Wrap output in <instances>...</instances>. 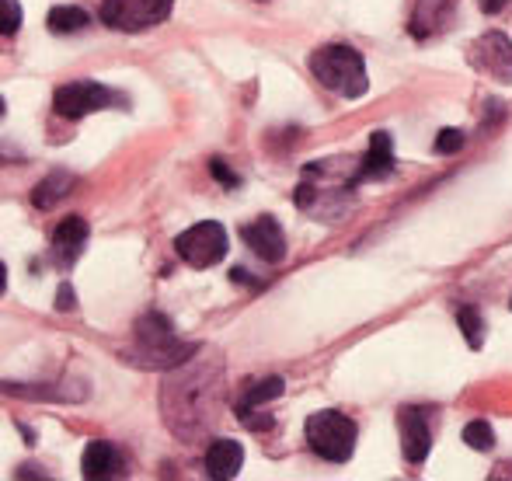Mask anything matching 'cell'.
<instances>
[{
  "instance_id": "1",
  "label": "cell",
  "mask_w": 512,
  "mask_h": 481,
  "mask_svg": "<svg viewBox=\"0 0 512 481\" xmlns=\"http://www.w3.org/2000/svg\"><path fill=\"white\" fill-rule=\"evenodd\" d=\"M133 342L136 349L129 353V363L143 366V370H171V366H182L196 356V346L178 339L171 321L161 318V314H147V318L136 321Z\"/></svg>"
},
{
  "instance_id": "2",
  "label": "cell",
  "mask_w": 512,
  "mask_h": 481,
  "mask_svg": "<svg viewBox=\"0 0 512 481\" xmlns=\"http://www.w3.org/2000/svg\"><path fill=\"white\" fill-rule=\"evenodd\" d=\"M310 74L321 81V88L335 91V95L349 98V102L363 98L366 88H370L363 53H356L352 46H342V42H331V46H321L317 53H310Z\"/></svg>"
},
{
  "instance_id": "3",
  "label": "cell",
  "mask_w": 512,
  "mask_h": 481,
  "mask_svg": "<svg viewBox=\"0 0 512 481\" xmlns=\"http://www.w3.org/2000/svg\"><path fill=\"white\" fill-rule=\"evenodd\" d=\"M307 447L321 461H349L352 450H356V422L342 412H314L307 419Z\"/></svg>"
},
{
  "instance_id": "4",
  "label": "cell",
  "mask_w": 512,
  "mask_h": 481,
  "mask_svg": "<svg viewBox=\"0 0 512 481\" xmlns=\"http://www.w3.org/2000/svg\"><path fill=\"white\" fill-rule=\"evenodd\" d=\"M108 105H126V98L115 95L112 88L98 81H70L63 88H56L53 95V112L63 119H84L95 116V112L108 109Z\"/></svg>"
},
{
  "instance_id": "5",
  "label": "cell",
  "mask_w": 512,
  "mask_h": 481,
  "mask_svg": "<svg viewBox=\"0 0 512 481\" xmlns=\"http://www.w3.org/2000/svg\"><path fill=\"white\" fill-rule=\"evenodd\" d=\"M175 0H102V21L115 32H147L171 18Z\"/></svg>"
},
{
  "instance_id": "6",
  "label": "cell",
  "mask_w": 512,
  "mask_h": 481,
  "mask_svg": "<svg viewBox=\"0 0 512 481\" xmlns=\"http://www.w3.org/2000/svg\"><path fill=\"white\" fill-rule=\"evenodd\" d=\"M175 251L192 269H209V265L223 262V255H227V231L216 220H203V224L178 234Z\"/></svg>"
},
{
  "instance_id": "7",
  "label": "cell",
  "mask_w": 512,
  "mask_h": 481,
  "mask_svg": "<svg viewBox=\"0 0 512 481\" xmlns=\"http://www.w3.org/2000/svg\"><path fill=\"white\" fill-rule=\"evenodd\" d=\"M467 63L481 74H488L492 81L512 84V42L502 32H488L478 42H471L467 49Z\"/></svg>"
},
{
  "instance_id": "8",
  "label": "cell",
  "mask_w": 512,
  "mask_h": 481,
  "mask_svg": "<svg viewBox=\"0 0 512 481\" xmlns=\"http://www.w3.org/2000/svg\"><path fill=\"white\" fill-rule=\"evenodd\" d=\"M241 238L262 262L276 265L286 258V234H283V227H279V220H272V217L251 220V224L241 227Z\"/></svg>"
},
{
  "instance_id": "9",
  "label": "cell",
  "mask_w": 512,
  "mask_h": 481,
  "mask_svg": "<svg viewBox=\"0 0 512 481\" xmlns=\"http://www.w3.org/2000/svg\"><path fill=\"white\" fill-rule=\"evenodd\" d=\"M88 234H91L88 220H81V217L60 220L53 231V251H49V258H53L60 269H70V265L81 258L84 244H88Z\"/></svg>"
},
{
  "instance_id": "10",
  "label": "cell",
  "mask_w": 512,
  "mask_h": 481,
  "mask_svg": "<svg viewBox=\"0 0 512 481\" xmlns=\"http://www.w3.org/2000/svg\"><path fill=\"white\" fill-rule=\"evenodd\" d=\"M398 426H401V450H405V461L422 464L432 450V433H429L425 415L415 412V408H401Z\"/></svg>"
},
{
  "instance_id": "11",
  "label": "cell",
  "mask_w": 512,
  "mask_h": 481,
  "mask_svg": "<svg viewBox=\"0 0 512 481\" xmlns=\"http://www.w3.org/2000/svg\"><path fill=\"white\" fill-rule=\"evenodd\" d=\"M81 475L84 478H119L126 475V461H122L119 447L108 440H95L84 447V457H81Z\"/></svg>"
},
{
  "instance_id": "12",
  "label": "cell",
  "mask_w": 512,
  "mask_h": 481,
  "mask_svg": "<svg viewBox=\"0 0 512 481\" xmlns=\"http://www.w3.org/2000/svg\"><path fill=\"white\" fill-rule=\"evenodd\" d=\"M394 171V140L391 133L377 129L370 136V150H366L363 164L356 171V182H377V178H387Z\"/></svg>"
},
{
  "instance_id": "13",
  "label": "cell",
  "mask_w": 512,
  "mask_h": 481,
  "mask_svg": "<svg viewBox=\"0 0 512 481\" xmlns=\"http://www.w3.org/2000/svg\"><path fill=\"white\" fill-rule=\"evenodd\" d=\"M244 464V450L237 440H213L206 450V475L216 481H230L237 478Z\"/></svg>"
},
{
  "instance_id": "14",
  "label": "cell",
  "mask_w": 512,
  "mask_h": 481,
  "mask_svg": "<svg viewBox=\"0 0 512 481\" xmlns=\"http://www.w3.org/2000/svg\"><path fill=\"white\" fill-rule=\"evenodd\" d=\"M74 189H77V178L70 175V171H53V175L42 178V182L35 185L32 203L39 206V210H49V206H56L60 199H67Z\"/></svg>"
},
{
  "instance_id": "15",
  "label": "cell",
  "mask_w": 512,
  "mask_h": 481,
  "mask_svg": "<svg viewBox=\"0 0 512 481\" xmlns=\"http://www.w3.org/2000/svg\"><path fill=\"white\" fill-rule=\"evenodd\" d=\"M88 21H91V14L84 11V7L60 4V7H53V11H49L46 25H49V32H53V35H74V32H81V28H88Z\"/></svg>"
},
{
  "instance_id": "16",
  "label": "cell",
  "mask_w": 512,
  "mask_h": 481,
  "mask_svg": "<svg viewBox=\"0 0 512 481\" xmlns=\"http://www.w3.org/2000/svg\"><path fill=\"white\" fill-rule=\"evenodd\" d=\"M457 325L464 332V342L471 349H481L485 346V318H481L478 307H460L457 311Z\"/></svg>"
},
{
  "instance_id": "17",
  "label": "cell",
  "mask_w": 512,
  "mask_h": 481,
  "mask_svg": "<svg viewBox=\"0 0 512 481\" xmlns=\"http://www.w3.org/2000/svg\"><path fill=\"white\" fill-rule=\"evenodd\" d=\"M283 391H286V380H283V377H269V380H262V384L248 387V394H244V401H241V405H237V412H248V408L265 405V401L279 398V394H283Z\"/></svg>"
},
{
  "instance_id": "18",
  "label": "cell",
  "mask_w": 512,
  "mask_h": 481,
  "mask_svg": "<svg viewBox=\"0 0 512 481\" xmlns=\"http://www.w3.org/2000/svg\"><path fill=\"white\" fill-rule=\"evenodd\" d=\"M464 443H467L471 450H481V454H485V450H492V447H495L492 426H488V422H481V419L467 422V426H464Z\"/></svg>"
},
{
  "instance_id": "19",
  "label": "cell",
  "mask_w": 512,
  "mask_h": 481,
  "mask_svg": "<svg viewBox=\"0 0 512 481\" xmlns=\"http://www.w3.org/2000/svg\"><path fill=\"white\" fill-rule=\"evenodd\" d=\"M467 136L460 133V129H439L436 136V154H457V150H464Z\"/></svg>"
},
{
  "instance_id": "20",
  "label": "cell",
  "mask_w": 512,
  "mask_h": 481,
  "mask_svg": "<svg viewBox=\"0 0 512 481\" xmlns=\"http://www.w3.org/2000/svg\"><path fill=\"white\" fill-rule=\"evenodd\" d=\"M21 25V7L18 0H4V35H14Z\"/></svg>"
},
{
  "instance_id": "21",
  "label": "cell",
  "mask_w": 512,
  "mask_h": 481,
  "mask_svg": "<svg viewBox=\"0 0 512 481\" xmlns=\"http://www.w3.org/2000/svg\"><path fill=\"white\" fill-rule=\"evenodd\" d=\"M56 307H60V311H74V290H70V283L60 286V293H56Z\"/></svg>"
},
{
  "instance_id": "22",
  "label": "cell",
  "mask_w": 512,
  "mask_h": 481,
  "mask_svg": "<svg viewBox=\"0 0 512 481\" xmlns=\"http://www.w3.org/2000/svg\"><path fill=\"white\" fill-rule=\"evenodd\" d=\"M213 175H216V182H227V185H237V175L227 168L223 161H213Z\"/></svg>"
},
{
  "instance_id": "23",
  "label": "cell",
  "mask_w": 512,
  "mask_h": 481,
  "mask_svg": "<svg viewBox=\"0 0 512 481\" xmlns=\"http://www.w3.org/2000/svg\"><path fill=\"white\" fill-rule=\"evenodd\" d=\"M478 4H481V11H485V14H499L502 7H509V0H478Z\"/></svg>"
}]
</instances>
